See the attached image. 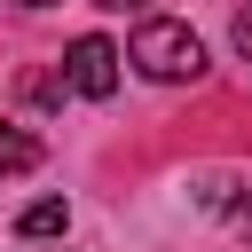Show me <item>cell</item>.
I'll use <instances>...</instances> for the list:
<instances>
[{"instance_id":"6da1fadb","label":"cell","mask_w":252,"mask_h":252,"mask_svg":"<svg viewBox=\"0 0 252 252\" xmlns=\"http://www.w3.org/2000/svg\"><path fill=\"white\" fill-rule=\"evenodd\" d=\"M126 63H134L142 79H158V87H181V79H197V71H205V39H197L189 24H173V16H150V24L134 32Z\"/></svg>"},{"instance_id":"7a4b0ae2","label":"cell","mask_w":252,"mask_h":252,"mask_svg":"<svg viewBox=\"0 0 252 252\" xmlns=\"http://www.w3.org/2000/svg\"><path fill=\"white\" fill-rule=\"evenodd\" d=\"M118 47L102 39V32H87V39H71V63H63V79L87 94V102H102V94H118Z\"/></svg>"},{"instance_id":"3957f363","label":"cell","mask_w":252,"mask_h":252,"mask_svg":"<svg viewBox=\"0 0 252 252\" xmlns=\"http://www.w3.org/2000/svg\"><path fill=\"white\" fill-rule=\"evenodd\" d=\"M63 228H71V205L63 197H39V205L16 213V236H63Z\"/></svg>"},{"instance_id":"277c9868","label":"cell","mask_w":252,"mask_h":252,"mask_svg":"<svg viewBox=\"0 0 252 252\" xmlns=\"http://www.w3.org/2000/svg\"><path fill=\"white\" fill-rule=\"evenodd\" d=\"M32 165H39V142L24 126H0V173H32Z\"/></svg>"},{"instance_id":"5b68a950","label":"cell","mask_w":252,"mask_h":252,"mask_svg":"<svg viewBox=\"0 0 252 252\" xmlns=\"http://www.w3.org/2000/svg\"><path fill=\"white\" fill-rule=\"evenodd\" d=\"M228 228H236V236H252V189H244V197H228Z\"/></svg>"},{"instance_id":"8992f818","label":"cell","mask_w":252,"mask_h":252,"mask_svg":"<svg viewBox=\"0 0 252 252\" xmlns=\"http://www.w3.org/2000/svg\"><path fill=\"white\" fill-rule=\"evenodd\" d=\"M236 55H244V63H252V8H244V16H236Z\"/></svg>"},{"instance_id":"52a82bcc","label":"cell","mask_w":252,"mask_h":252,"mask_svg":"<svg viewBox=\"0 0 252 252\" xmlns=\"http://www.w3.org/2000/svg\"><path fill=\"white\" fill-rule=\"evenodd\" d=\"M102 8H126V0H102Z\"/></svg>"},{"instance_id":"ba28073f","label":"cell","mask_w":252,"mask_h":252,"mask_svg":"<svg viewBox=\"0 0 252 252\" xmlns=\"http://www.w3.org/2000/svg\"><path fill=\"white\" fill-rule=\"evenodd\" d=\"M24 8H47V0H24Z\"/></svg>"}]
</instances>
